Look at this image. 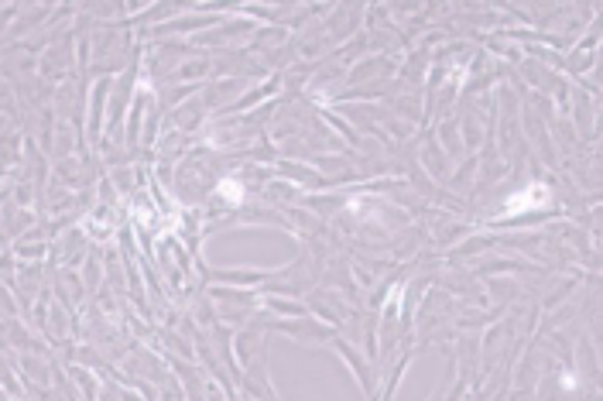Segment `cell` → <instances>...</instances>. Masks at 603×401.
Instances as JSON below:
<instances>
[{
  "label": "cell",
  "instance_id": "obj_1",
  "mask_svg": "<svg viewBox=\"0 0 603 401\" xmlns=\"http://www.w3.org/2000/svg\"><path fill=\"white\" fill-rule=\"evenodd\" d=\"M216 192L223 195V199H230V203H237V199H240V195H243V185L237 182V179H227V182L219 185Z\"/></svg>",
  "mask_w": 603,
  "mask_h": 401
}]
</instances>
